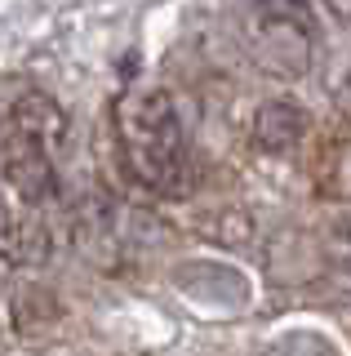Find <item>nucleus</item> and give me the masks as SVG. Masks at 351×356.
Masks as SVG:
<instances>
[{
  "instance_id": "obj_1",
  "label": "nucleus",
  "mask_w": 351,
  "mask_h": 356,
  "mask_svg": "<svg viewBox=\"0 0 351 356\" xmlns=\"http://www.w3.org/2000/svg\"><path fill=\"white\" fill-rule=\"evenodd\" d=\"M116 143L125 170L156 196H182L191 183V147L169 89L134 85L116 98Z\"/></svg>"
},
{
  "instance_id": "obj_2",
  "label": "nucleus",
  "mask_w": 351,
  "mask_h": 356,
  "mask_svg": "<svg viewBox=\"0 0 351 356\" xmlns=\"http://www.w3.org/2000/svg\"><path fill=\"white\" fill-rule=\"evenodd\" d=\"M240 44L249 63L271 81H302L316 63V27L311 5H267V9H236Z\"/></svg>"
},
{
  "instance_id": "obj_3",
  "label": "nucleus",
  "mask_w": 351,
  "mask_h": 356,
  "mask_svg": "<svg viewBox=\"0 0 351 356\" xmlns=\"http://www.w3.org/2000/svg\"><path fill=\"white\" fill-rule=\"evenodd\" d=\"M0 183L9 187L23 205L45 209L58 200V156L40 138L9 125L0 134Z\"/></svg>"
},
{
  "instance_id": "obj_4",
  "label": "nucleus",
  "mask_w": 351,
  "mask_h": 356,
  "mask_svg": "<svg viewBox=\"0 0 351 356\" xmlns=\"http://www.w3.org/2000/svg\"><path fill=\"white\" fill-rule=\"evenodd\" d=\"M49 259V227L36 205H23L0 183V263L40 267Z\"/></svg>"
},
{
  "instance_id": "obj_5",
  "label": "nucleus",
  "mask_w": 351,
  "mask_h": 356,
  "mask_svg": "<svg viewBox=\"0 0 351 356\" xmlns=\"http://www.w3.org/2000/svg\"><path fill=\"white\" fill-rule=\"evenodd\" d=\"M307 107L293 103V98H267L258 111H254V125H249V134H254V143L262 152H293L298 143L307 138Z\"/></svg>"
},
{
  "instance_id": "obj_6",
  "label": "nucleus",
  "mask_w": 351,
  "mask_h": 356,
  "mask_svg": "<svg viewBox=\"0 0 351 356\" xmlns=\"http://www.w3.org/2000/svg\"><path fill=\"white\" fill-rule=\"evenodd\" d=\"M196 232L205 241L223 245V250H240V245H249L258 236V218L249 209H214V214H200Z\"/></svg>"
},
{
  "instance_id": "obj_7",
  "label": "nucleus",
  "mask_w": 351,
  "mask_h": 356,
  "mask_svg": "<svg viewBox=\"0 0 351 356\" xmlns=\"http://www.w3.org/2000/svg\"><path fill=\"white\" fill-rule=\"evenodd\" d=\"M58 316H62V307H58V298H53L45 285H23L14 294V325H18V334H40V330L58 325Z\"/></svg>"
},
{
  "instance_id": "obj_8",
  "label": "nucleus",
  "mask_w": 351,
  "mask_h": 356,
  "mask_svg": "<svg viewBox=\"0 0 351 356\" xmlns=\"http://www.w3.org/2000/svg\"><path fill=\"white\" fill-rule=\"evenodd\" d=\"M325 259L334 263V272H343L351 281V227H334L325 241Z\"/></svg>"
},
{
  "instance_id": "obj_9",
  "label": "nucleus",
  "mask_w": 351,
  "mask_h": 356,
  "mask_svg": "<svg viewBox=\"0 0 351 356\" xmlns=\"http://www.w3.org/2000/svg\"><path fill=\"white\" fill-rule=\"evenodd\" d=\"M23 76H0V134L9 129V116H14V103H18V94H23Z\"/></svg>"
},
{
  "instance_id": "obj_10",
  "label": "nucleus",
  "mask_w": 351,
  "mask_h": 356,
  "mask_svg": "<svg viewBox=\"0 0 351 356\" xmlns=\"http://www.w3.org/2000/svg\"><path fill=\"white\" fill-rule=\"evenodd\" d=\"M316 5H320L325 14L338 22V27H347V31H351V0H316Z\"/></svg>"
}]
</instances>
